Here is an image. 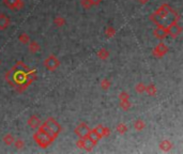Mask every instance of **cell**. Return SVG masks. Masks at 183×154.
I'll return each instance as SVG.
<instances>
[{
    "mask_svg": "<svg viewBox=\"0 0 183 154\" xmlns=\"http://www.w3.org/2000/svg\"><path fill=\"white\" fill-rule=\"evenodd\" d=\"M171 147V145L169 144L168 141H163L162 144H161V149H163V150H169Z\"/></svg>",
    "mask_w": 183,
    "mask_h": 154,
    "instance_id": "2e32d148",
    "label": "cell"
},
{
    "mask_svg": "<svg viewBox=\"0 0 183 154\" xmlns=\"http://www.w3.org/2000/svg\"><path fill=\"white\" fill-rule=\"evenodd\" d=\"M167 34H168V32H167V28L158 26V27L154 30V36H155L158 39H165L167 36Z\"/></svg>",
    "mask_w": 183,
    "mask_h": 154,
    "instance_id": "9c48e42d",
    "label": "cell"
},
{
    "mask_svg": "<svg viewBox=\"0 0 183 154\" xmlns=\"http://www.w3.org/2000/svg\"><path fill=\"white\" fill-rule=\"evenodd\" d=\"M143 126V122H140V121H137V123H136V125H135V127H136L137 130H140Z\"/></svg>",
    "mask_w": 183,
    "mask_h": 154,
    "instance_id": "44dd1931",
    "label": "cell"
},
{
    "mask_svg": "<svg viewBox=\"0 0 183 154\" xmlns=\"http://www.w3.org/2000/svg\"><path fill=\"white\" fill-rule=\"evenodd\" d=\"M78 146H80L82 148H85L86 150H91L95 146V142L92 141L89 137L80 138V140L78 141Z\"/></svg>",
    "mask_w": 183,
    "mask_h": 154,
    "instance_id": "8992f818",
    "label": "cell"
},
{
    "mask_svg": "<svg viewBox=\"0 0 183 154\" xmlns=\"http://www.w3.org/2000/svg\"><path fill=\"white\" fill-rule=\"evenodd\" d=\"M140 1H141V2H143V3H145V2H146V1H147V0H140Z\"/></svg>",
    "mask_w": 183,
    "mask_h": 154,
    "instance_id": "484cf974",
    "label": "cell"
},
{
    "mask_svg": "<svg viewBox=\"0 0 183 154\" xmlns=\"http://www.w3.org/2000/svg\"><path fill=\"white\" fill-rule=\"evenodd\" d=\"M44 66H46V69H48L49 71H53L58 68V66H59V60L56 57H54V56H51V57H48L45 60Z\"/></svg>",
    "mask_w": 183,
    "mask_h": 154,
    "instance_id": "277c9868",
    "label": "cell"
},
{
    "mask_svg": "<svg viewBox=\"0 0 183 154\" xmlns=\"http://www.w3.org/2000/svg\"><path fill=\"white\" fill-rule=\"evenodd\" d=\"M3 140H4V142H6V144H8V145H11L13 141H14V139H13V136H11V135H6V137L3 138Z\"/></svg>",
    "mask_w": 183,
    "mask_h": 154,
    "instance_id": "e0dca14e",
    "label": "cell"
},
{
    "mask_svg": "<svg viewBox=\"0 0 183 154\" xmlns=\"http://www.w3.org/2000/svg\"><path fill=\"white\" fill-rule=\"evenodd\" d=\"M10 24L9 17L4 14H0V29H6Z\"/></svg>",
    "mask_w": 183,
    "mask_h": 154,
    "instance_id": "4fadbf2b",
    "label": "cell"
},
{
    "mask_svg": "<svg viewBox=\"0 0 183 154\" xmlns=\"http://www.w3.org/2000/svg\"><path fill=\"white\" fill-rule=\"evenodd\" d=\"M75 132H76V134H77L79 138H86V137H88L90 129H89V126L87 124L82 123V124H79L77 127H76Z\"/></svg>",
    "mask_w": 183,
    "mask_h": 154,
    "instance_id": "3957f363",
    "label": "cell"
},
{
    "mask_svg": "<svg viewBox=\"0 0 183 154\" xmlns=\"http://www.w3.org/2000/svg\"><path fill=\"white\" fill-rule=\"evenodd\" d=\"M46 125L49 127V129L51 130V132L53 133H55L56 135H58V134L61 132V126H60V124L57 122V121L55 120V119H53V118H49L48 120L46 121Z\"/></svg>",
    "mask_w": 183,
    "mask_h": 154,
    "instance_id": "5b68a950",
    "label": "cell"
},
{
    "mask_svg": "<svg viewBox=\"0 0 183 154\" xmlns=\"http://www.w3.org/2000/svg\"><path fill=\"white\" fill-rule=\"evenodd\" d=\"M175 15L176 14L173 13V11L171 10L168 6L164 4V6H162L158 9V12H155L152 15L151 18L158 26L167 28L168 26H170L171 24L176 23Z\"/></svg>",
    "mask_w": 183,
    "mask_h": 154,
    "instance_id": "6da1fadb",
    "label": "cell"
},
{
    "mask_svg": "<svg viewBox=\"0 0 183 154\" xmlns=\"http://www.w3.org/2000/svg\"><path fill=\"white\" fill-rule=\"evenodd\" d=\"M28 124H29L31 127H33V129H36V127H40L41 121H40V119H39L38 117L32 116L31 118L28 120Z\"/></svg>",
    "mask_w": 183,
    "mask_h": 154,
    "instance_id": "7c38bea8",
    "label": "cell"
},
{
    "mask_svg": "<svg viewBox=\"0 0 183 154\" xmlns=\"http://www.w3.org/2000/svg\"><path fill=\"white\" fill-rule=\"evenodd\" d=\"M104 129H105V127H103V126H97V129H95V132L99 134L100 137H103V135H104Z\"/></svg>",
    "mask_w": 183,
    "mask_h": 154,
    "instance_id": "ac0fdd59",
    "label": "cell"
},
{
    "mask_svg": "<svg viewBox=\"0 0 183 154\" xmlns=\"http://www.w3.org/2000/svg\"><path fill=\"white\" fill-rule=\"evenodd\" d=\"M100 1H101V0H89V2H90V4H97Z\"/></svg>",
    "mask_w": 183,
    "mask_h": 154,
    "instance_id": "cb8c5ba5",
    "label": "cell"
},
{
    "mask_svg": "<svg viewBox=\"0 0 183 154\" xmlns=\"http://www.w3.org/2000/svg\"><path fill=\"white\" fill-rule=\"evenodd\" d=\"M16 147H17V148H21V147H23V141L18 140V141L16 142Z\"/></svg>",
    "mask_w": 183,
    "mask_h": 154,
    "instance_id": "d4e9b609",
    "label": "cell"
},
{
    "mask_svg": "<svg viewBox=\"0 0 183 154\" xmlns=\"http://www.w3.org/2000/svg\"><path fill=\"white\" fill-rule=\"evenodd\" d=\"M167 32H168V34H171L173 36H176L181 32V28H180L176 23H173V24H171L170 26L167 27Z\"/></svg>",
    "mask_w": 183,
    "mask_h": 154,
    "instance_id": "ba28073f",
    "label": "cell"
},
{
    "mask_svg": "<svg viewBox=\"0 0 183 154\" xmlns=\"http://www.w3.org/2000/svg\"><path fill=\"white\" fill-rule=\"evenodd\" d=\"M4 3L10 9H16V10H19L23 6L21 0H4Z\"/></svg>",
    "mask_w": 183,
    "mask_h": 154,
    "instance_id": "52a82bcc",
    "label": "cell"
},
{
    "mask_svg": "<svg viewBox=\"0 0 183 154\" xmlns=\"http://www.w3.org/2000/svg\"><path fill=\"white\" fill-rule=\"evenodd\" d=\"M147 91L150 93V94H154V92H155V89H154L153 86H150V87H148V88H147Z\"/></svg>",
    "mask_w": 183,
    "mask_h": 154,
    "instance_id": "ffe728a7",
    "label": "cell"
},
{
    "mask_svg": "<svg viewBox=\"0 0 183 154\" xmlns=\"http://www.w3.org/2000/svg\"><path fill=\"white\" fill-rule=\"evenodd\" d=\"M34 140H36V144H38L40 147H42V148L48 147L49 145L51 144V141H53L51 138H49L46 134L43 133V132L40 131V130H39L38 133L34 134Z\"/></svg>",
    "mask_w": 183,
    "mask_h": 154,
    "instance_id": "7a4b0ae2",
    "label": "cell"
},
{
    "mask_svg": "<svg viewBox=\"0 0 183 154\" xmlns=\"http://www.w3.org/2000/svg\"><path fill=\"white\" fill-rule=\"evenodd\" d=\"M97 55H99L102 59H105V58L108 56V53H107V51H105V49H102L100 53H97Z\"/></svg>",
    "mask_w": 183,
    "mask_h": 154,
    "instance_id": "d6986e66",
    "label": "cell"
},
{
    "mask_svg": "<svg viewBox=\"0 0 183 154\" xmlns=\"http://www.w3.org/2000/svg\"><path fill=\"white\" fill-rule=\"evenodd\" d=\"M40 131H42L43 133H45L49 138H51L53 140L55 139L56 137H57V135H56L55 133H53V132H51V130L49 129L48 126H47L46 123H43V124L40 125Z\"/></svg>",
    "mask_w": 183,
    "mask_h": 154,
    "instance_id": "30bf717a",
    "label": "cell"
},
{
    "mask_svg": "<svg viewBox=\"0 0 183 154\" xmlns=\"http://www.w3.org/2000/svg\"><path fill=\"white\" fill-rule=\"evenodd\" d=\"M13 71L14 72H21V73H26L28 72V68L25 66V64L23 63V62H18V63L16 64V66L13 68Z\"/></svg>",
    "mask_w": 183,
    "mask_h": 154,
    "instance_id": "5bb4252c",
    "label": "cell"
},
{
    "mask_svg": "<svg viewBox=\"0 0 183 154\" xmlns=\"http://www.w3.org/2000/svg\"><path fill=\"white\" fill-rule=\"evenodd\" d=\"M167 51H168V48H167V46L164 44V43H160V44L155 47V53H156V55H158V57H162V56H164L165 54L167 53Z\"/></svg>",
    "mask_w": 183,
    "mask_h": 154,
    "instance_id": "8fae6325",
    "label": "cell"
},
{
    "mask_svg": "<svg viewBox=\"0 0 183 154\" xmlns=\"http://www.w3.org/2000/svg\"><path fill=\"white\" fill-rule=\"evenodd\" d=\"M19 40H21L23 42H26V40H27V36H26V34H23V36H19Z\"/></svg>",
    "mask_w": 183,
    "mask_h": 154,
    "instance_id": "603a6c76",
    "label": "cell"
},
{
    "mask_svg": "<svg viewBox=\"0 0 183 154\" xmlns=\"http://www.w3.org/2000/svg\"><path fill=\"white\" fill-rule=\"evenodd\" d=\"M56 23H58V25L60 26L61 24H63V23H64V21H63V19L61 18V17H58V18L56 19Z\"/></svg>",
    "mask_w": 183,
    "mask_h": 154,
    "instance_id": "7402d4cb",
    "label": "cell"
},
{
    "mask_svg": "<svg viewBox=\"0 0 183 154\" xmlns=\"http://www.w3.org/2000/svg\"><path fill=\"white\" fill-rule=\"evenodd\" d=\"M88 137L90 138V139L92 140V141H94L95 144H97V140H99L100 138H101V137H100V135H99V134H97V132H95V130H93V131H90V132H89V135H88Z\"/></svg>",
    "mask_w": 183,
    "mask_h": 154,
    "instance_id": "9a60e30c",
    "label": "cell"
}]
</instances>
